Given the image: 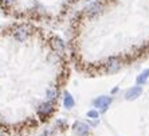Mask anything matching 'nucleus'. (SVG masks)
Returning <instances> with one entry per match:
<instances>
[{
  "mask_svg": "<svg viewBox=\"0 0 149 136\" xmlns=\"http://www.w3.org/2000/svg\"><path fill=\"white\" fill-rule=\"evenodd\" d=\"M14 35H15V38H16V41L24 42L26 39L28 38V35H30V28H28V26H24V25L17 26V27L15 28Z\"/></svg>",
  "mask_w": 149,
  "mask_h": 136,
  "instance_id": "f257e3e1",
  "label": "nucleus"
},
{
  "mask_svg": "<svg viewBox=\"0 0 149 136\" xmlns=\"http://www.w3.org/2000/svg\"><path fill=\"white\" fill-rule=\"evenodd\" d=\"M94 107L95 108H100L102 112H105L108 109V107L111 104V97H108V96H101V97L95 98L94 100Z\"/></svg>",
  "mask_w": 149,
  "mask_h": 136,
  "instance_id": "f03ea898",
  "label": "nucleus"
},
{
  "mask_svg": "<svg viewBox=\"0 0 149 136\" xmlns=\"http://www.w3.org/2000/svg\"><path fill=\"white\" fill-rule=\"evenodd\" d=\"M101 11H102V3H101V1H94V3H91L90 6L85 10V14H86V16L93 18L100 14Z\"/></svg>",
  "mask_w": 149,
  "mask_h": 136,
  "instance_id": "7ed1b4c3",
  "label": "nucleus"
},
{
  "mask_svg": "<svg viewBox=\"0 0 149 136\" xmlns=\"http://www.w3.org/2000/svg\"><path fill=\"white\" fill-rule=\"evenodd\" d=\"M52 111H54V105L51 102H43V104L39 105L38 108V113L40 117H47L49 115H51Z\"/></svg>",
  "mask_w": 149,
  "mask_h": 136,
  "instance_id": "20e7f679",
  "label": "nucleus"
},
{
  "mask_svg": "<svg viewBox=\"0 0 149 136\" xmlns=\"http://www.w3.org/2000/svg\"><path fill=\"white\" fill-rule=\"evenodd\" d=\"M120 67H121V63H120V61H118V58H110V60L108 61V63H106V69H108L109 73H117L118 70H120Z\"/></svg>",
  "mask_w": 149,
  "mask_h": 136,
  "instance_id": "39448f33",
  "label": "nucleus"
},
{
  "mask_svg": "<svg viewBox=\"0 0 149 136\" xmlns=\"http://www.w3.org/2000/svg\"><path fill=\"white\" fill-rule=\"evenodd\" d=\"M74 132L78 133V135H86V133H89V129H90V127L87 125L86 123H82V121H77L74 123Z\"/></svg>",
  "mask_w": 149,
  "mask_h": 136,
  "instance_id": "423d86ee",
  "label": "nucleus"
},
{
  "mask_svg": "<svg viewBox=\"0 0 149 136\" xmlns=\"http://www.w3.org/2000/svg\"><path fill=\"white\" fill-rule=\"evenodd\" d=\"M141 93H142L141 86H133L132 89H129V90L125 93V97H126V100H136L137 97H140Z\"/></svg>",
  "mask_w": 149,
  "mask_h": 136,
  "instance_id": "0eeeda50",
  "label": "nucleus"
},
{
  "mask_svg": "<svg viewBox=\"0 0 149 136\" xmlns=\"http://www.w3.org/2000/svg\"><path fill=\"white\" fill-rule=\"evenodd\" d=\"M51 43H52L54 50H56V51H59V53L65 51V43H63L62 39H59V38H56V36H54V38H52V41H51Z\"/></svg>",
  "mask_w": 149,
  "mask_h": 136,
  "instance_id": "6e6552de",
  "label": "nucleus"
},
{
  "mask_svg": "<svg viewBox=\"0 0 149 136\" xmlns=\"http://www.w3.org/2000/svg\"><path fill=\"white\" fill-rule=\"evenodd\" d=\"M63 104H65V107H66L67 109H71L74 107V104H75V102H74V98L71 97V94L70 93H65V98H63Z\"/></svg>",
  "mask_w": 149,
  "mask_h": 136,
  "instance_id": "1a4fd4ad",
  "label": "nucleus"
},
{
  "mask_svg": "<svg viewBox=\"0 0 149 136\" xmlns=\"http://www.w3.org/2000/svg\"><path fill=\"white\" fill-rule=\"evenodd\" d=\"M148 77H149V69H146V70H144L141 74H140L139 77H137V84L139 85H141V84H145L146 82V80H148Z\"/></svg>",
  "mask_w": 149,
  "mask_h": 136,
  "instance_id": "9d476101",
  "label": "nucleus"
},
{
  "mask_svg": "<svg viewBox=\"0 0 149 136\" xmlns=\"http://www.w3.org/2000/svg\"><path fill=\"white\" fill-rule=\"evenodd\" d=\"M56 97H58V90H56L55 88H50L49 90H47V98L51 100V101H54Z\"/></svg>",
  "mask_w": 149,
  "mask_h": 136,
  "instance_id": "9b49d317",
  "label": "nucleus"
},
{
  "mask_svg": "<svg viewBox=\"0 0 149 136\" xmlns=\"http://www.w3.org/2000/svg\"><path fill=\"white\" fill-rule=\"evenodd\" d=\"M98 116H100V113H98L97 111H89L87 112V117H90V119H97Z\"/></svg>",
  "mask_w": 149,
  "mask_h": 136,
  "instance_id": "f8f14e48",
  "label": "nucleus"
},
{
  "mask_svg": "<svg viewBox=\"0 0 149 136\" xmlns=\"http://www.w3.org/2000/svg\"><path fill=\"white\" fill-rule=\"evenodd\" d=\"M16 0H0V3L3 4V6H11V4H14Z\"/></svg>",
  "mask_w": 149,
  "mask_h": 136,
  "instance_id": "ddd939ff",
  "label": "nucleus"
},
{
  "mask_svg": "<svg viewBox=\"0 0 149 136\" xmlns=\"http://www.w3.org/2000/svg\"><path fill=\"white\" fill-rule=\"evenodd\" d=\"M51 135H52L51 131H46V132H43L40 136H51Z\"/></svg>",
  "mask_w": 149,
  "mask_h": 136,
  "instance_id": "4468645a",
  "label": "nucleus"
},
{
  "mask_svg": "<svg viewBox=\"0 0 149 136\" xmlns=\"http://www.w3.org/2000/svg\"><path fill=\"white\" fill-rule=\"evenodd\" d=\"M87 1H91V0H87Z\"/></svg>",
  "mask_w": 149,
  "mask_h": 136,
  "instance_id": "2eb2a0df",
  "label": "nucleus"
},
{
  "mask_svg": "<svg viewBox=\"0 0 149 136\" xmlns=\"http://www.w3.org/2000/svg\"><path fill=\"white\" fill-rule=\"evenodd\" d=\"M0 136H3V135H0Z\"/></svg>",
  "mask_w": 149,
  "mask_h": 136,
  "instance_id": "dca6fc26",
  "label": "nucleus"
}]
</instances>
